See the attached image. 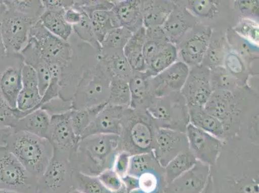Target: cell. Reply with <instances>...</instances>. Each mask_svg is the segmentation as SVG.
I'll return each instance as SVG.
<instances>
[{"instance_id": "cell-32", "label": "cell", "mask_w": 259, "mask_h": 193, "mask_svg": "<svg viewBox=\"0 0 259 193\" xmlns=\"http://www.w3.org/2000/svg\"><path fill=\"white\" fill-rule=\"evenodd\" d=\"M146 30L141 28L133 33L124 46L123 53L134 72H145L144 44Z\"/></svg>"}, {"instance_id": "cell-45", "label": "cell", "mask_w": 259, "mask_h": 193, "mask_svg": "<svg viewBox=\"0 0 259 193\" xmlns=\"http://www.w3.org/2000/svg\"><path fill=\"white\" fill-rule=\"evenodd\" d=\"M4 3L7 8L36 21H39L45 12L43 4L40 0H6Z\"/></svg>"}, {"instance_id": "cell-19", "label": "cell", "mask_w": 259, "mask_h": 193, "mask_svg": "<svg viewBox=\"0 0 259 193\" xmlns=\"http://www.w3.org/2000/svg\"><path fill=\"white\" fill-rule=\"evenodd\" d=\"M70 115V112L51 116L47 138L54 150L73 155L76 152L80 137L72 128Z\"/></svg>"}, {"instance_id": "cell-62", "label": "cell", "mask_w": 259, "mask_h": 193, "mask_svg": "<svg viewBox=\"0 0 259 193\" xmlns=\"http://www.w3.org/2000/svg\"><path fill=\"white\" fill-rule=\"evenodd\" d=\"M0 193H22V192L12 191V190L0 189Z\"/></svg>"}, {"instance_id": "cell-2", "label": "cell", "mask_w": 259, "mask_h": 193, "mask_svg": "<svg viewBox=\"0 0 259 193\" xmlns=\"http://www.w3.org/2000/svg\"><path fill=\"white\" fill-rule=\"evenodd\" d=\"M204 108L223 124L227 139L237 136L242 122L258 111V93L248 85L234 92L213 91Z\"/></svg>"}, {"instance_id": "cell-12", "label": "cell", "mask_w": 259, "mask_h": 193, "mask_svg": "<svg viewBox=\"0 0 259 193\" xmlns=\"http://www.w3.org/2000/svg\"><path fill=\"white\" fill-rule=\"evenodd\" d=\"M37 22L7 8L2 19V34L8 55L20 54L29 41L32 26Z\"/></svg>"}, {"instance_id": "cell-58", "label": "cell", "mask_w": 259, "mask_h": 193, "mask_svg": "<svg viewBox=\"0 0 259 193\" xmlns=\"http://www.w3.org/2000/svg\"><path fill=\"white\" fill-rule=\"evenodd\" d=\"M6 10L7 8L3 1V3L0 4V63L2 62L4 59L7 57V56H8L2 34V19H3L5 12H6Z\"/></svg>"}, {"instance_id": "cell-46", "label": "cell", "mask_w": 259, "mask_h": 193, "mask_svg": "<svg viewBox=\"0 0 259 193\" xmlns=\"http://www.w3.org/2000/svg\"><path fill=\"white\" fill-rule=\"evenodd\" d=\"M224 67L233 77L241 82L244 86L248 85L250 75L244 61L234 51H230L224 61Z\"/></svg>"}, {"instance_id": "cell-35", "label": "cell", "mask_w": 259, "mask_h": 193, "mask_svg": "<svg viewBox=\"0 0 259 193\" xmlns=\"http://www.w3.org/2000/svg\"><path fill=\"white\" fill-rule=\"evenodd\" d=\"M99 60L107 68L112 77H119L128 82L133 77L134 72L123 51L115 52L103 56L99 54Z\"/></svg>"}, {"instance_id": "cell-5", "label": "cell", "mask_w": 259, "mask_h": 193, "mask_svg": "<svg viewBox=\"0 0 259 193\" xmlns=\"http://www.w3.org/2000/svg\"><path fill=\"white\" fill-rule=\"evenodd\" d=\"M156 128L146 110L125 108L122 116L118 150L124 151L131 156L151 152Z\"/></svg>"}, {"instance_id": "cell-8", "label": "cell", "mask_w": 259, "mask_h": 193, "mask_svg": "<svg viewBox=\"0 0 259 193\" xmlns=\"http://www.w3.org/2000/svg\"><path fill=\"white\" fill-rule=\"evenodd\" d=\"M146 111L157 128L186 133L190 123L187 103L181 92H170L155 98Z\"/></svg>"}, {"instance_id": "cell-40", "label": "cell", "mask_w": 259, "mask_h": 193, "mask_svg": "<svg viewBox=\"0 0 259 193\" xmlns=\"http://www.w3.org/2000/svg\"><path fill=\"white\" fill-rule=\"evenodd\" d=\"M145 30L144 58L145 63L147 64L170 42L167 38L162 27Z\"/></svg>"}, {"instance_id": "cell-15", "label": "cell", "mask_w": 259, "mask_h": 193, "mask_svg": "<svg viewBox=\"0 0 259 193\" xmlns=\"http://www.w3.org/2000/svg\"><path fill=\"white\" fill-rule=\"evenodd\" d=\"M189 150L187 134L174 129L156 128L152 152L162 168H165L171 160Z\"/></svg>"}, {"instance_id": "cell-43", "label": "cell", "mask_w": 259, "mask_h": 193, "mask_svg": "<svg viewBox=\"0 0 259 193\" xmlns=\"http://www.w3.org/2000/svg\"><path fill=\"white\" fill-rule=\"evenodd\" d=\"M131 102L129 82L119 77H112L110 84L108 104L127 108H130Z\"/></svg>"}, {"instance_id": "cell-59", "label": "cell", "mask_w": 259, "mask_h": 193, "mask_svg": "<svg viewBox=\"0 0 259 193\" xmlns=\"http://www.w3.org/2000/svg\"><path fill=\"white\" fill-rule=\"evenodd\" d=\"M122 182L126 193H131L138 189V178L133 176L126 175L122 178Z\"/></svg>"}, {"instance_id": "cell-60", "label": "cell", "mask_w": 259, "mask_h": 193, "mask_svg": "<svg viewBox=\"0 0 259 193\" xmlns=\"http://www.w3.org/2000/svg\"><path fill=\"white\" fill-rule=\"evenodd\" d=\"M11 129H0V147H5V143Z\"/></svg>"}, {"instance_id": "cell-52", "label": "cell", "mask_w": 259, "mask_h": 193, "mask_svg": "<svg viewBox=\"0 0 259 193\" xmlns=\"http://www.w3.org/2000/svg\"><path fill=\"white\" fill-rule=\"evenodd\" d=\"M114 6L113 1L108 0H74L72 7L88 16L97 10H112Z\"/></svg>"}, {"instance_id": "cell-6", "label": "cell", "mask_w": 259, "mask_h": 193, "mask_svg": "<svg viewBox=\"0 0 259 193\" xmlns=\"http://www.w3.org/2000/svg\"><path fill=\"white\" fill-rule=\"evenodd\" d=\"M112 75L99 60L84 72L72 100L73 110H81L108 103Z\"/></svg>"}, {"instance_id": "cell-56", "label": "cell", "mask_w": 259, "mask_h": 193, "mask_svg": "<svg viewBox=\"0 0 259 193\" xmlns=\"http://www.w3.org/2000/svg\"><path fill=\"white\" fill-rule=\"evenodd\" d=\"M74 0H44L45 11H64L72 8Z\"/></svg>"}, {"instance_id": "cell-55", "label": "cell", "mask_w": 259, "mask_h": 193, "mask_svg": "<svg viewBox=\"0 0 259 193\" xmlns=\"http://www.w3.org/2000/svg\"><path fill=\"white\" fill-rule=\"evenodd\" d=\"M131 157V155L124 151H118L115 155L112 169L121 178L128 175Z\"/></svg>"}, {"instance_id": "cell-4", "label": "cell", "mask_w": 259, "mask_h": 193, "mask_svg": "<svg viewBox=\"0 0 259 193\" xmlns=\"http://www.w3.org/2000/svg\"><path fill=\"white\" fill-rule=\"evenodd\" d=\"M5 147L35 178L43 175L53 157L54 148L46 138L12 129Z\"/></svg>"}, {"instance_id": "cell-27", "label": "cell", "mask_w": 259, "mask_h": 193, "mask_svg": "<svg viewBox=\"0 0 259 193\" xmlns=\"http://www.w3.org/2000/svg\"><path fill=\"white\" fill-rule=\"evenodd\" d=\"M25 64L32 67L37 73L40 93L44 95L51 81L49 64L44 60L34 39L29 37V41L20 53Z\"/></svg>"}, {"instance_id": "cell-50", "label": "cell", "mask_w": 259, "mask_h": 193, "mask_svg": "<svg viewBox=\"0 0 259 193\" xmlns=\"http://www.w3.org/2000/svg\"><path fill=\"white\" fill-rule=\"evenodd\" d=\"M232 6L238 18L249 19L258 23V0H235L232 2Z\"/></svg>"}, {"instance_id": "cell-13", "label": "cell", "mask_w": 259, "mask_h": 193, "mask_svg": "<svg viewBox=\"0 0 259 193\" xmlns=\"http://www.w3.org/2000/svg\"><path fill=\"white\" fill-rule=\"evenodd\" d=\"M30 37L36 42L42 57L49 64L57 65L61 70L69 63L72 55L69 42L51 34L39 21L32 26Z\"/></svg>"}, {"instance_id": "cell-53", "label": "cell", "mask_w": 259, "mask_h": 193, "mask_svg": "<svg viewBox=\"0 0 259 193\" xmlns=\"http://www.w3.org/2000/svg\"><path fill=\"white\" fill-rule=\"evenodd\" d=\"M18 120L16 108H12L0 94V129H13Z\"/></svg>"}, {"instance_id": "cell-16", "label": "cell", "mask_w": 259, "mask_h": 193, "mask_svg": "<svg viewBox=\"0 0 259 193\" xmlns=\"http://www.w3.org/2000/svg\"><path fill=\"white\" fill-rule=\"evenodd\" d=\"M24 60L21 54L7 56L0 63V94L12 108L22 88V71Z\"/></svg>"}, {"instance_id": "cell-64", "label": "cell", "mask_w": 259, "mask_h": 193, "mask_svg": "<svg viewBox=\"0 0 259 193\" xmlns=\"http://www.w3.org/2000/svg\"><path fill=\"white\" fill-rule=\"evenodd\" d=\"M119 193H126L125 190H124V191H122L121 192H119Z\"/></svg>"}, {"instance_id": "cell-22", "label": "cell", "mask_w": 259, "mask_h": 193, "mask_svg": "<svg viewBox=\"0 0 259 193\" xmlns=\"http://www.w3.org/2000/svg\"><path fill=\"white\" fill-rule=\"evenodd\" d=\"M131 102L130 108L134 110H147L148 106L156 98L158 83L155 77L145 72H134L129 81Z\"/></svg>"}, {"instance_id": "cell-14", "label": "cell", "mask_w": 259, "mask_h": 193, "mask_svg": "<svg viewBox=\"0 0 259 193\" xmlns=\"http://www.w3.org/2000/svg\"><path fill=\"white\" fill-rule=\"evenodd\" d=\"M212 30L199 23L193 27L177 44L178 60L190 68L201 65Z\"/></svg>"}, {"instance_id": "cell-1", "label": "cell", "mask_w": 259, "mask_h": 193, "mask_svg": "<svg viewBox=\"0 0 259 193\" xmlns=\"http://www.w3.org/2000/svg\"><path fill=\"white\" fill-rule=\"evenodd\" d=\"M211 177L215 193H259V145L237 136L226 139Z\"/></svg>"}, {"instance_id": "cell-3", "label": "cell", "mask_w": 259, "mask_h": 193, "mask_svg": "<svg viewBox=\"0 0 259 193\" xmlns=\"http://www.w3.org/2000/svg\"><path fill=\"white\" fill-rule=\"evenodd\" d=\"M119 136L96 134L80 138L76 152L71 157L76 171L84 175L98 176L112 169L118 152Z\"/></svg>"}, {"instance_id": "cell-18", "label": "cell", "mask_w": 259, "mask_h": 193, "mask_svg": "<svg viewBox=\"0 0 259 193\" xmlns=\"http://www.w3.org/2000/svg\"><path fill=\"white\" fill-rule=\"evenodd\" d=\"M212 92L208 68L202 65L190 68L187 81L181 91L188 107L204 108Z\"/></svg>"}, {"instance_id": "cell-7", "label": "cell", "mask_w": 259, "mask_h": 193, "mask_svg": "<svg viewBox=\"0 0 259 193\" xmlns=\"http://www.w3.org/2000/svg\"><path fill=\"white\" fill-rule=\"evenodd\" d=\"M68 41L72 46V55L67 65L61 70L59 96L71 101L84 72L98 62L100 53L81 41L74 32Z\"/></svg>"}, {"instance_id": "cell-26", "label": "cell", "mask_w": 259, "mask_h": 193, "mask_svg": "<svg viewBox=\"0 0 259 193\" xmlns=\"http://www.w3.org/2000/svg\"><path fill=\"white\" fill-rule=\"evenodd\" d=\"M175 6L172 0H140L143 27H161Z\"/></svg>"}, {"instance_id": "cell-25", "label": "cell", "mask_w": 259, "mask_h": 193, "mask_svg": "<svg viewBox=\"0 0 259 193\" xmlns=\"http://www.w3.org/2000/svg\"><path fill=\"white\" fill-rule=\"evenodd\" d=\"M189 73V67L182 61L178 60L155 76L159 84L157 98L170 92H181Z\"/></svg>"}, {"instance_id": "cell-63", "label": "cell", "mask_w": 259, "mask_h": 193, "mask_svg": "<svg viewBox=\"0 0 259 193\" xmlns=\"http://www.w3.org/2000/svg\"><path fill=\"white\" fill-rule=\"evenodd\" d=\"M70 193H82V192H80L79 190H78L74 189V190H72V191L70 192Z\"/></svg>"}, {"instance_id": "cell-54", "label": "cell", "mask_w": 259, "mask_h": 193, "mask_svg": "<svg viewBox=\"0 0 259 193\" xmlns=\"http://www.w3.org/2000/svg\"><path fill=\"white\" fill-rule=\"evenodd\" d=\"M41 108L46 110L51 116L66 114L73 110L72 101H65L58 96L42 105Z\"/></svg>"}, {"instance_id": "cell-10", "label": "cell", "mask_w": 259, "mask_h": 193, "mask_svg": "<svg viewBox=\"0 0 259 193\" xmlns=\"http://www.w3.org/2000/svg\"><path fill=\"white\" fill-rule=\"evenodd\" d=\"M186 8L199 21L212 30L226 31L233 27L238 16L232 1L220 0H181Z\"/></svg>"}, {"instance_id": "cell-41", "label": "cell", "mask_w": 259, "mask_h": 193, "mask_svg": "<svg viewBox=\"0 0 259 193\" xmlns=\"http://www.w3.org/2000/svg\"><path fill=\"white\" fill-rule=\"evenodd\" d=\"M133 34V32L122 27L113 29L101 43L100 55L123 51L124 46Z\"/></svg>"}, {"instance_id": "cell-48", "label": "cell", "mask_w": 259, "mask_h": 193, "mask_svg": "<svg viewBox=\"0 0 259 193\" xmlns=\"http://www.w3.org/2000/svg\"><path fill=\"white\" fill-rule=\"evenodd\" d=\"M74 185L75 189L82 193H112L106 189L97 176L84 175L76 171L74 173Z\"/></svg>"}, {"instance_id": "cell-51", "label": "cell", "mask_w": 259, "mask_h": 193, "mask_svg": "<svg viewBox=\"0 0 259 193\" xmlns=\"http://www.w3.org/2000/svg\"><path fill=\"white\" fill-rule=\"evenodd\" d=\"M103 185L112 193H118L125 190L122 178L112 169H106L97 176Z\"/></svg>"}, {"instance_id": "cell-38", "label": "cell", "mask_w": 259, "mask_h": 193, "mask_svg": "<svg viewBox=\"0 0 259 193\" xmlns=\"http://www.w3.org/2000/svg\"><path fill=\"white\" fill-rule=\"evenodd\" d=\"M138 180V189L131 193H166L163 168L146 172Z\"/></svg>"}, {"instance_id": "cell-28", "label": "cell", "mask_w": 259, "mask_h": 193, "mask_svg": "<svg viewBox=\"0 0 259 193\" xmlns=\"http://www.w3.org/2000/svg\"><path fill=\"white\" fill-rule=\"evenodd\" d=\"M112 11L118 19L121 27L134 33L143 27L140 0L113 1Z\"/></svg>"}, {"instance_id": "cell-37", "label": "cell", "mask_w": 259, "mask_h": 193, "mask_svg": "<svg viewBox=\"0 0 259 193\" xmlns=\"http://www.w3.org/2000/svg\"><path fill=\"white\" fill-rule=\"evenodd\" d=\"M178 60L176 45L169 43L165 48L154 56L146 64L145 72L150 76L155 77Z\"/></svg>"}, {"instance_id": "cell-42", "label": "cell", "mask_w": 259, "mask_h": 193, "mask_svg": "<svg viewBox=\"0 0 259 193\" xmlns=\"http://www.w3.org/2000/svg\"><path fill=\"white\" fill-rule=\"evenodd\" d=\"M107 103L96 107L84 108L81 110H73L70 112V122L73 129L77 136L81 138L82 134L91 122L95 119L103 108Z\"/></svg>"}, {"instance_id": "cell-30", "label": "cell", "mask_w": 259, "mask_h": 193, "mask_svg": "<svg viewBox=\"0 0 259 193\" xmlns=\"http://www.w3.org/2000/svg\"><path fill=\"white\" fill-rule=\"evenodd\" d=\"M51 116L40 108L19 119L13 130L22 131L47 138Z\"/></svg>"}, {"instance_id": "cell-21", "label": "cell", "mask_w": 259, "mask_h": 193, "mask_svg": "<svg viewBox=\"0 0 259 193\" xmlns=\"http://www.w3.org/2000/svg\"><path fill=\"white\" fill-rule=\"evenodd\" d=\"M211 176V166L197 161L183 175L166 186V193H201Z\"/></svg>"}, {"instance_id": "cell-20", "label": "cell", "mask_w": 259, "mask_h": 193, "mask_svg": "<svg viewBox=\"0 0 259 193\" xmlns=\"http://www.w3.org/2000/svg\"><path fill=\"white\" fill-rule=\"evenodd\" d=\"M174 2L175 6L162 26V29L169 41L176 46L184 36L200 22L186 8L181 0H176Z\"/></svg>"}, {"instance_id": "cell-29", "label": "cell", "mask_w": 259, "mask_h": 193, "mask_svg": "<svg viewBox=\"0 0 259 193\" xmlns=\"http://www.w3.org/2000/svg\"><path fill=\"white\" fill-rule=\"evenodd\" d=\"M230 51L226 31L212 30L201 65L209 70L223 66L226 56Z\"/></svg>"}, {"instance_id": "cell-11", "label": "cell", "mask_w": 259, "mask_h": 193, "mask_svg": "<svg viewBox=\"0 0 259 193\" xmlns=\"http://www.w3.org/2000/svg\"><path fill=\"white\" fill-rule=\"evenodd\" d=\"M37 179L5 147H0V189L34 193Z\"/></svg>"}, {"instance_id": "cell-36", "label": "cell", "mask_w": 259, "mask_h": 193, "mask_svg": "<svg viewBox=\"0 0 259 193\" xmlns=\"http://www.w3.org/2000/svg\"><path fill=\"white\" fill-rule=\"evenodd\" d=\"M197 161V159L190 150L174 158L164 168L166 185L170 184L177 178L189 170Z\"/></svg>"}, {"instance_id": "cell-31", "label": "cell", "mask_w": 259, "mask_h": 193, "mask_svg": "<svg viewBox=\"0 0 259 193\" xmlns=\"http://www.w3.org/2000/svg\"><path fill=\"white\" fill-rule=\"evenodd\" d=\"M188 113L190 123L193 126L211 134L221 140L227 139L223 124L215 117L209 114L204 108L189 107Z\"/></svg>"}, {"instance_id": "cell-61", "label": "cell", "mask_w": 259, "mask_h": 193, "mask_svg": "<svg viewBox=\"0 0 259 193\" xmlns=\"http://www.w3.org/2000/svg\"><path fill=\"white\" fill-rule=\"evenodd\" d=\"M201 193H215L214 192L212 179H211V176L209 178L208 183H207L205 188H204V189L202 190Z\"/></svg>"}, {"instance_id": "cell-23", "label": "cell", "mask_w": 259, "mask_h": 193, "mask_svg": "<svg viewBox=\"0 0 259 193\" xmlns=\"http://www.w3.org/2000/svg\"><path fill=\"white\" fill-rule=\"evenodd\" d=\"M125 108L107 103L97 117L87 127L81 138L96 134L119 135L121 132V122Z\"/></svg>"}, {"instance_id": "cell-44", "label": "cell", "mask_w": 259, "mask_h": 193, "mask_svg": "<svg viewBox=\"0 0 259 193\" xmlns=\"http://www.w3.org/2000/svg\"><path fill=\"white\" fill-rule=\"evenodd\" d=\"M160 168L162 167L155 159L152 152L134 155L131 157L128 175L138 178L146 172Z\"/></svg>"}, {"instance_id": "cell-47", "label": "cell", "mask_w": 259, "mask_h": 193, "mask_svg": "<svg viewBox=\"0 0 259 193\" xmlns=\"http://www.w3.org/2000/svg\"><path fill=\"white\" fill-rule=\"evenodd\" d=\"M83 13V12H82ZM73 32L81 41L84 42L100 53L101 45L94 34L93 25L90 19L85 13H83L81 20L78 24L73 26Z\"/></svg>"}, {"instance_id": "cell-34", "label": "cell", "mask_w": 259, "mask_h": 193, "mask_svg": "<svg viewBox=\"0 0 259 193\" xmlns=\"http://www.w3.org/2000/svg\"><path fill=\"white\" fill-rule=\"evenodd\" d=\"M94 34L99 43H102L107 35L115 28L120 27L118 19L112 10H97L88 15Z\"/></svg>"}, {"instance_id": "cell-39", "label": "cell", "mask_w": 259, "mask_h": 193, "mask_svg": "<svg viewBox=\"0 0 259 193\" xmlns=\"http://www.w3.org/2000/svg\"><path fill=\"white\" fill-rule=\"evenodd\" d=\"M209 79L213 91H227L234 92L243 88V84L233 77L224 66L209 70Z\"/></svg>"}, {"instance_id": "cell-49", "label": "cell", "mask_w": 259, "mask_h": 193, "mask_svg": "<svg viewBox=\"0 0 259 193\" xmlns=\"http://www.w3.org/2000/svg\"><path fill=\"white\" fill-rule=\"evenodd\" d=\"M232 28L240 36L258 45V23L249 19L238 18L237 22Z\"/></svg>"}, {"instance_id": "cell-17", "label": "cell", "mask_w": 259, "mask_h": 193, "mask_svg": "<svg viewBox=\"0 0 259 193\" xmlns=\"http://www.w3.org/2000/svg\"><path fill=\"white\" fill-rule=\"evenodd\" d=\"M186 134L189 150L197 161L213 166L220 156L224 141L188 124Z\"/></svg>"}, {"instance_id": "cell-9", "label": "cell", "mask_w": 259, "mask_h": 193, "mask_svg": "<svg viewBox=\"0 0 259 193\" xmlns=\"http://www.w3.org/2000/svg\"><path fill=\"white\" fill-rule=\"evenodd\" d=\"M72 155L54 150L53 157L37 179L34 193H70L75 189Z\"/></svg>"}, {"instance_id": "cell-24", "label": "cell", "mask_w": 259, "mask_h": 193, "mask_svg": "<svg viewBox=\"0 0 259 193\" xmlns=\"http://www.w3.org/2000/svg\"><path fill=\"white\" fill-rule=\"evenodd\" d=\"M226 36L230 50L234 51L244 61L250 77H258V45L240 36L232 27L226 30Z\"/></svg>"}, {"instance_id": "cell-57", "label": "cell", "mask_w": 259, "mask_h": 193, "mask_svg": "<svg viewBox=\"0 0 259 193\" xmlns=\"http://www.w3.org/2000/svg\"><path fill=\"white\" fill-rule=\"evenodd\" d=\"M82 15H83L82 12L77 10L76 9L72 7L64 11L63 16H64L66 22L73 27V26L78 24L81 20Z\"/></svg>"}, {"instance_id": "cell-33", "label": "cell", "mask_w": 259, "mask_h": 193, "mask_svg": "<svg viewBox=\"0 0 259 193\" xmlns=\"http://www.w3.org/2000/svg\"><path fill=\"white\" fill-rule=\"evenodd\" d=\"M64 11H45L39 21L51 34L68 41L73 34V29L65 20Z\"/></svg>"}]
</instances>
